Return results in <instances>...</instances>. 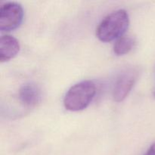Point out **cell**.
Listing matches in <instances>:
<instances>
[{"instance_id":"ba28073f","label":"cell","mask_w":155,"mask_h":155,"mask_svg":"<svg viewBox=\"0 0 155 155\" xmlns=\"http://www.w3.org/2000/svg\"><path fill=\"white\" fill-rule=\"evenodd\" d=\"M144 155H155V142L150 146V148Z\"/></svg>"},{"instance_id":"6da1fadb","label":"cell","mask_w":155,"mask_h":155,"mask_svg":"<svg viewBox=\"0 0 155 155\" xmlns=\"http://www.w3.org/2000/svg\"><path fill=\"white\" fill-rule=\"evenodd\" d=\"M130 18L127 11L119 9L111 12L101 21L96 30V36L102 42H110L120 38L127 30Z\"/></svg>"},{"instance_id":"8992f818","label":"cell","mask_w":155,"mask_h":155,"mask_svg":"<svg viewBox=\"0 0 155 155\" xmlns=\"http://www.w3.org/2000/svg\"><path fill=\"white\" fill-rule=\"evenodd\" d=\"M20 43L18 39L10 35H4L0 39V61H8L18 54Z\"/></svg>"},{"instance_id":"5b68a950","label":"cell","mask_w":155,"mask_h":155,"mask_svg":"<svg viewBox=\"0 0 155 155\" xmlns=\"http://www.w3.org/2000/svg\"><path fill=\"white\" fill-rule=\"evenodd\" d=\"M18 98L25 107H33L40 102L42 94L39 88L36 84L27 83L20 89Z\"/></svg>"},{"instance_id":"52a82bcc","label":"cell","mask_w":155,"mask_h":155,"mask_svg":"<svg viewBox=\"0 0 155 155\" xmlns=\"http://www.w3.org/2000/svg\"><path fill=\"white\" fill-rule=\"evenodd\" d=\"M134 39L130 36H121L114 45V52L118 56L124 55L130 52L134 46Z\"/></svg>"},{"instance_id":"9c48e42d","label":"cell","mask_w":155,"mask_h":155,"mask_svg":"<svg viewBox=\"0 0 155 155\" xmlns=\"http://www.w3.org/2000/svg\"><path fill=\"white\" fill-rule=\"evenodd\" d=\"M154 95H155V92H154Z\"/></svg>"},{"instance_id":"3957f363","label":"cell","mask_w":155,"mask_h":155,"mask_svg":"<svg viewBox=\"0 0 155 155\" xmlns=\"http://www.w3.org/2000/svg\"><path fill=\"white\" fill-rule=\"evenodd\" d=\"M24 18L22 6L17 2L4 3L0 8V30L8 32L18 28Z\"/></svg>"},{"instance_id":"277c9868","label":"cell","mask_w":155,"mask_h":155,"mask_svg":"<svg viewBox=\"0 0 155 155\" xmlns=\"http://www.w3.org/2000/svg\"><path fill=\"white\" fill-rule=\"evenodd\" d=\"M139 75V71L136 68H129L120 74L113 89V98L115 101L120 102L127 98L137 81Z\"/></svg>"},{"instance_id":"7a4b0ae2","label":"cell","mask_w":155,"mask_h":155,"mask_svg":"<svg viewBox=\"0 0 155 155\" xmlns=\"http://www.w3.org/2000/svg\"><path fill=\"white\" fill-rule=\"evenodd\" d=\"M96 93L95 83L89 80L73 86L65 95L64 105L70 111H80L86 108Z\"/></svg>"}]
</instances>
